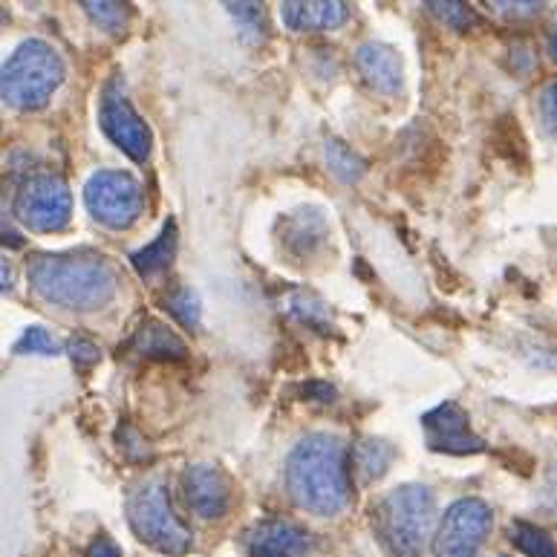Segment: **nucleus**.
<instances>
[{
    "label": "nucleus",
    "mask_w": 557,
    "mask_h": 557,
    "mask_svg": "<svg viewBox=\"0 0 557 557\" xmlns=\"http://www.w3.org/2000/svg\"><path fill=\"white\" fill-rule=\"evenodd\" d=\"M286 488L295 506L333 517L349 503V454L333 433H309L286 459Z\"/></svg>",
    "instance_id": "f257e3e1"
},
{
    "label": "nucleus",
    "mask_w": 557,
    "mask_h": 557,
    "mask_svg": "<svg viewBox=\"0 0 557 557\" xmlns=\"http://www.w3.org/2000/svg\"><path fill=\"white\" fill-rule=\"evenodd\" d=\"M29 286L38 298L61 309H101L116 298L119 277L108 258L92 251L38 255L26 267Z\"/></svg>",
    "instance_id": "f03ea898"
},
{
    "label": "nucleus",
    "mask_w": 557,
    "mask_h": 557,
    "mask_svg": "<svg viewBox=\"0 0 557 557\" xmlns=\"http://www.w3.org/2000/svg\"><path fill=\"white\" fill-rule=\"evenodd\" d=\"M64 82V61L47 41L29 38L12 52L0 75V92L9 108L41 110Z\"/></svg>",
    "instance_id": "7ed1b4c3"
},
{
    "label": "nucleus",
    "mask_w": 557,
    "mask_h": 557,
    "mask_svg": "<svg viewBox=\"0 0 557 557\" xmlns=\"http://www.w3.org/2000/svg\"><path fill=\"white\" fill-rule=\"evenodd\" d=\"M433 525V494L424 485H401L375 508V529L396 557H422Z\"/></svg>",
    "instance_id": "20e7f679"
},
{
    "label": "nucleus",
    "mask_w": 557,
    "mask_h": 557,
    "mask_svg": "<svg viewBox=\"0 0 557 557\" xmlns=\"http://www.w3.org/2000/svg\"><path fill=\"white\" fill-rule=\"evenodd\" d=\"M127 523H131L136 537L150 549H157L159 555L183 557L194 546L191 532L174 515L165 483H159V480H148L136 491H131V497H127Z\"/></svg>",
    "instance_id": "39448f33"
},
{
    "label": "nucleus",
    "mask_w": 557,
    "mask_h": 557,
    "mask_svg": "<svg viewBox=\"0 0 557 557\" xmlns=\"http://www.w3.org/2000/svg\"><path fill=\"white\" fill-rule=\"evenodd\" d=\"M84 202L101 225L131 228L141 214V185L125 171H99L84 185Z\"/></svg>",
    "instance_id": "423d86ee"
},
{
    "label": "nucleus",
    "mask_w": 557,
    "mask_h": 557,
    "mask_svg": "<svg viewBox=\"0 0 557 557\" xmlns=\"http://www.w3.org/2000/svg\"><path fill=\"white\" fill-rule=\"evenodd\" d=\"M15 214L33 232L52 234L67 228L70 214H73L67 183L55 174L29 176L15 197Z\"/></svg>",
    "instance_id": "0eeeda50"
},
{
    "label": "nucleus",
    "mask_w": 557,
    "mask_h": 557,
    "mask_svg": "<svg viewBox=\"0 0 557 557\" xmlns=\"http://www.w3.org/2000/svg\"><path fill=\"white\" fill-rule=\"evenodd\" d=\"M494 515L483 499L466 497L457 499L445 511L440 532L433 537V555L436 557H476L488 537Z\"/></svg>",
    "instance_id": "6e6552de"
},
{
    "label": "nucleus",
    "mask_w": 557,
    "mask_h": 557,
    "mask_svg": "<svg viewBox=\"0 0 557 557\" xmlns=\"http://www.w3.org/2000/svg\"><path fill=\"white\" fill-rule=\"evenodd\" d=\"M99 125L108 134V139L119 150H125L134 162H145L150 157V145H153L150 127L145 125V119L134 110L119 78H110L104 84V90H101Z\"/></svg>",
    "instance_id": "1a4fd4ad"
},
{
    "label": "nucleus",
    "mask_w": 557,
    "mask_h": 557,
    "mask_svg": "<svg viewBox=\"0 0 557 557\" xmlns=\"http://www.w3.org/2000/svg\"><path fill=\"white\" fill-rule=\"evenodd\" d=\"M422 428L428 433V445L433 450H445V454H480L485 442L474 436L471 431V419L457 401H445L440 408L422 417Z\"/></svg>",
    "instance_id": "9d476101"
},
{
    "label": "nucleus",
    "mask_w": 557,
    "mask_h": 557,
    "mask_svg": "<svg viewBox=\"0 0 557 557\" xmlns=\"http://www.w3.org/2000/svg\"><path fill=\"white\" fill-rule=\"evenodd\" d=\"M185 503L202 520H220L232 506V483L214 466H194L183 480Z\"/></svg>",
    "instance_id": "9b49d317"
},
{
    "label": "nucleus",
    "mask_w": 557,
    "mask_h": 557,
    "mask_svg": "<svg viewBox=\"0 0 557 557\" xmlns=\"http://www.w3.org/2000/svg\"><path fill=\"white\" fill-rule=\"evenodd\" d=\"M251 557H307L309 534L286 520H263L246 534Z\"/></svg>",
    "instance_id": "f8f14e48"
},
{
    "label": "nucleus",
    "mask_w": 557,
    "mask_h": 557,
    "mask_svg": "<svg viewBox=\"0 0 557 557\" xmlns=\"http://www.w3.org/2000/svg\"><path fill=\"white\" fill-rule=\"evenodd\" d=\"M356 67L373 90L387 92V96L399 92L401 84H405V67H401L399 52L387 44H361L356 50Z\"/></svg>",
    "instance_id": "ddd939ff"
},
{
    "label": "nucleus",
    "mask_w": 557,
    "mask_h": 557,
    "mask_svg": "<svg viewBox=\"0 0 557 557\" xmlns=\"http://www.w3.org/2000/svg\"><path fill=\"white\" fill-rule=\"evenodd\" d=\"M283 24L292 33H326L338 29L349 17V3L342 0H289L281 7Z\"/></svg>",
    "instance_id": "4468645a"
},
{
    "label": "nucleus",
    "mask_w": 557,
    "mask_h": 557,
    "mask_svg": "<svg viewBox=\"0 0 557 557\" xmlns=\"http://www.w3.org/2000/svg\"><path fill=\"white\" fill-rule=\"evenodd\" d=\"M326 220L321 211L304 209L286 216L283 225V246L292 258H312L321 246L326 243Z\"/></svg>",
    "instance_id": "2eb2a0df"
},
{
    "label": "nucleus",
    "mask_w": 557,
    "mask_h": 557,
    "mask_svg": "<svg viewBox=\"0 0 557 557\" xmlns=\"http://www.w3.org/2000/svg\"><path fill=\"white\" fill-rule=\"evenodd\" d=\"M131 347L145 358H174V361H183L188 356V347L174 330H168L165 324L159 321H145L131 338Z\"/></svg>",
    "instance_id": "dca6fc26"
},
{
    "label": "nucleus",
    "mask_w": 557,
    "mask_h": 557,
    "mask_svg": "<svg viewBox=\"0 0 557 557\" xmlns=\"http://www.w3.org/2000/svg\"><path fill=\"white\" fill-rule=\"evenodd\" d=\"M174 251H176V223L174 220H168L165 228H162V234H159L157 240L150 243V246H145V249L136 251L134 258H131V263H134V269L141 277H153L171 267Z\"/></svg>",
    "instance_id": "f3484780"
},
{
    "label": "nucleus",
    "mask_w": 557,
    "mask_h": 557,
    "mask_svg": "<svg viewBox=\"0 0 557 557\" xmlns=\"http://www.w3.org/2000/svg\"><path fill=\"white\" fill-rule=\"evenodd\" d=\"M326 165L342 183H358L367 171L364 159L338 139H326Z\"/></svg>",
    "instance_id": "a211bd4d"
},
{
    "label": "nucleus",
    "mask_w": 557,
    "mask_h": 557,
    "mask_svg": "<svg viewBox=\"0 0 557 557\" xmlns=\"http://www.w3.org/2000/svg\"><path fill=\"white\" fill-rule=\"evenodd\" d=\"M396 457V450L382 440H364L356 448V466L364 480H379Z\"/></svg>",
    "instance_id": "6ab92c4d"
},
{
    "label": "nucleus",
    "mask_w": 557,
    "mask_h": 557,
    "mask_svg": "<svg viewBox=\"0 0 557 557\" xmlns=\"http://www.w3.org/2000/svg\"><path fill=\"white\" fill-rule=\"evenodd\" d=\"M511 543L523 552L525 557H557V543L549 532H543L532 523L511 525Z\"/></svg>",
    "instance_id": "aec40b11"
},
{
    "label": "nucleus",
    "mask_w": 557,
    "mask_h": 557,
    "mask_svg": "<svg viewBox=\"0 0 557 557\" xmlns=\"http://www.w3.org/2000/svg\"><path fill=\"white\" fill-rule=\"evenodd\" d=\"M232 17L240 26V33L246 41L260 44L267 41V21H263V9L258 3H225Z\"/></svg>",
    "instance_id": "412c9836"
},
{
    "label": "nucleus",
    "mask_w": 557,
    "mask_h": 557,
    "mask_svg": "<svg viewBox=\"0 0 557 557\" xmlns=\"http://www.w3.org/2000/svg\"><path fill=\"white\" fill-rule=\"evenodd\" d=\"M84 12L96 21V24L101 26V29H108V33H122L127 26V21H131V9H127V3H92V0H87V3H82Z\"/></svg>",
    "instance_id": "4be33fe9"
},
{
    "label": "nucleus",
    "mask_w": 557,
    "mask_h": 557,
    "mask_svg": "<svg viewBox=\"0 0 557 557\" xmlns=\"http://www.w3.org/2000/svg\"><path fill=\"white\" fill-rule=\"evenodd\" d=\"M428 7H431V12L440 17L442 24H448L450 29H457V33L468 29V26L476 21L474 9L466 7V3H454V0H445V3H442V0H433Z\"/></svg>",
    "instance_id": "5701e85b"
},
{
    "label": "nucleus",
    "mask_w": 557,
    "mask_h": 557,
    "mask_svg": "<svg viewBox=\"0 0 557 557\" xmlns=\"http://www.w3.org/2000/svg\"><path fill=\"white\" fill-rule=\"evenodd\" d=\"M168 312L180 321L183 326L200 324V300L191 289H180L168 298Z\"/></svg>",
    "instance_id": "b1692460"
},
{
    "label": "nucleus",
    "mask_w": 557,
    "mask_h": 557,
    "mask_svg": "<svg viewBox=\"0 0 557 557\" xmlns=\"http://www.w3.org/2000/svg\"><path fill=\"white\" fill-rule=\"evenodd\" d=\"M15 352H33V356H55L59 352V342L52 338L44 326H29L21 342L15 344Z\"/></svg>",
    "instance_id": "393cba45"
},
{
    "label": "nucleus",
    "mask_w": 557,
    "mask_h": 557,
    "mask_svg": "<svg viewBox=\"0 0 557 557\" xmlns=\"http://www.w3.org/2000/svg\"><path fill=\"white\" fill-rule=\"evenodd\" d=\"M537 113H541L543 127L549 131L552 136L557 139V78L549 82L541 90V99H537Z\"/></svg>",
    "instance_id": "a878e982"
},
{
    "label": "nucleus",
    "mask_w": 557,
    "mask_h": 557,
    "mask_svg": "<svg viewBox=\"0 0 557 557\" xmlns=\"http://www.w3.org/2000/svg\"><path fill=\"white\" fill-rule=\"evenodd\" d=\"M70 358H73L82 370H87V367H92L99 361V347L92 342H87V338H73V342H70Z\"/></svg>",
    "instance_id": "bb28decb"
},
{
    "label": "nucleus",
    "mask_w": 557,
    "mask_h": 557,
    "mask_svg": "<svg viewBox=\"0 0 557 557\" xmlns=\"http://www.w3.org/2000/svg\"><path fill=\"white\" fill-rule=\"evenodd\" d=\"M119 448H122V454H125L127 459H136V450L134 448H139L141 450V457L148 459L150 457V450L145 448V442H141V436L139 433L134 431V428H122V431H119Z\"/></svg>",
    "instance_id": "cd10ccee"
},
{
    "label": "nucleus",
    "mask_w": 557,
    "mask_h": 557,
    "mask_svg": "<svg viewBox=\"0 0 557 557\" xmlns=\"http://www.w3.org/2000/svg\"><path fill=\"white\" fill-rule=\"evenodd\" d=\"M87 557H122V549L110 541L108 534H99V537L87 546Z\"/></svg>",
    "instance_id": "c85d7f7f"
},
{
    "label": "nucleus",
    "mask_w": 557,
    "mask_h": 557,
    "mask_svg": "<svg viewBox=\"0 0 557 557\" xmlns=\"http://www.w3.org/2000/svg\"><path fill=\"white\" fill-rule=\"evenodd\" d=\"M491 7L497 9V12H503V15L520 17V15H537L543 3H491Z\"/></svg>",
    "instance_id": "c756f323"
},
{
    "label": "nucleus",
    "mask_w": 557,
    "mask_h": 557,
    "mask_svg": "<svg viewBox=\"0 0 557 557\" xmlns=\"http://www.w3.org/2000/svg\"><path fill=\"white\" fill-rule=\"evenodd\" d=\"M552 52H555V59H557V26H555V35H552Z\"/></svg>",
    "instance_id": "7c9ffc66"
}]
</instances>
